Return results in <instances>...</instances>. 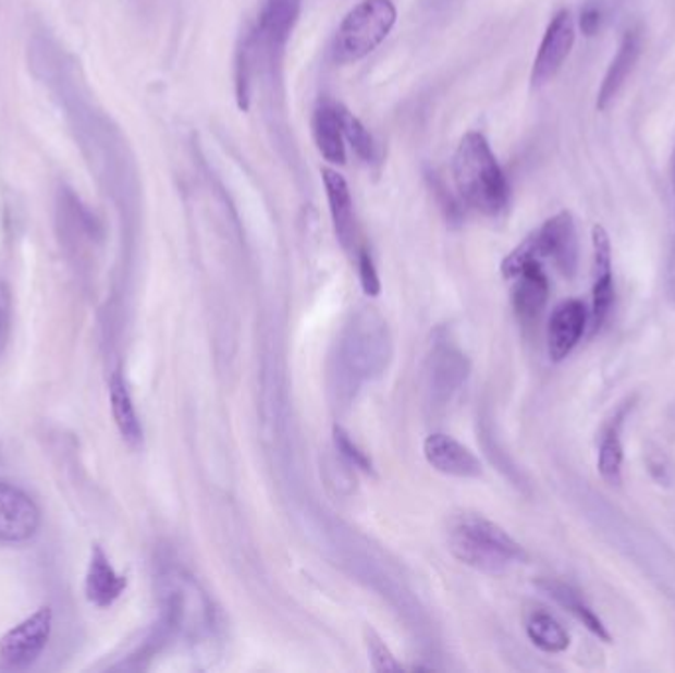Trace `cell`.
I'll use <instances>...</instances> for the list:
<instances>
[{"instance_id": "6da1fadb", "label": "cell", "mask_w": 675, "mask_h": 673, "mask_svg": "<svg viewBox=\"0 0 675 673\" xmlns=\"http://www.w3.org/2000/svg\"><path fill=\"white\" fill-rule=\"evenodd\" d=\"M390 359V332L380 315L364 308L352 316L338 342L334 362L338 397L349 400L361 381L380 376Z\"/></svg>"}, {"instance_id": "7a4b0ae2", "label": "cell", "mask_w": 675, "mask_h": 673, "mask_svg": "<svg viewBox=\"0 0 675 673\" xmlns=\"http://www.w3.org/2000/svg\"><path fill=\"white\" fill-rule=\"evenodd\" d=\"M453 176L461 200L484 216H500L510 204V184L484 135L468 133L454 152Z\"/></svg>"}, {"instance_id": "3957f363", "label": "cell", "mask_w": 675, "mask_h": 673, "mask_svg": "<svg viewBox=\"0 0 675 673\" xmlns=\"http://www.w3.org/2000/svg\"><path fill=\"white\" fill-rule=\"evenodd\" d=\"M449 546L461 563L492 575L528 561V553L504 527L475 514H466L454 522Z\"/></svg>"}, {"instance_id": "277c9868", "label": "cell", "mask_w": 675, "mask_h": 673, "mask_svg": "<svg viewBox=\"0 0 675 673\" xmlns=\"http://www.w3.org/2000/svg\"><path fill=\"white\" fill-rule=\"evenodd\" d=\"M397 21L391 0H361L340 24L332 46L334 62H359L380 46Z\"/></svg>"}, {"instance_id": "5b68a950", "label": "cell", "mask_w": 675, "mask_h": 673, "mask_svg": "<svg viewBox=\"0 0 675 673\" xmlns=\"http://www.w3.org/2000/svg\"><path fill=\"white\" fill-rule=\"evenodd\" d=\"M52 634V611L42 607L0 638V662L26 670L42 656Z\"/></svg>"}, {"instance_id": "8992f818", "label": "cell", "mask_w": 675, "mask_h": 673, "mask_svg": "<svg viewBox=\"0 0 675 673\" xmlns=\"http://www.w3.org/2000/svg\"><path fill=\"white\" fill-rule=\"evenodd\" d=\"M541 259H551L563 277L573 279L579 269V237L569 211H560L533 232Z\"/></svg>"}, {"instance_id": "52a82bcc", "label": "cell", "mask_w": 675, "mask_h": 673, "mask_svg": "<svg viewBox=\"0 0 675 673\" xmlns=\"http://www.w3.org/2000/svg\"><path fill=\"white\" fill-rule=\"evenodd\" d=\"M40 510L19 486L0 482V543H26L40 529Z\"/></svg>"}, {"instance_id": "ba28073f", "label": "cell", "mask_w": 675, "mask_h": 673, "mask_svg": "<svg viewBox=\"0 0 675 673\" xmlns=\"http://www.w3.org/2000/svg\"><path fill=\"white\" fill-rule=\"evenodd\" d=\"M614 303L611 237L602 225L592 228V306L589 313L591 337H594L611 315Z\"/></svg>"}, {"instance_id": "9c48e42d", "label": "cell", "mask_w": 675, "mask_h": 673, "mask_svg": "<svg viewBox=\"0 0 675 673\" xmlns=\"http://www.w3.org/2000/svg\"><path fill=\"white\" fill-rule=\"evenodd\" d=\"M573 44H575V22L570 19L569 11H560L549 22L545 36L539 44L531 72L533 87H541L560 74L563 63L569 58Z\"/></svg>"}, {"instance_id": "30bf717a", "label": "cell", "mask_w": 675, "mask_h": 673, "mask_svg": "<svg viewBox=\"0 0 675 673\" xmlns=\"http://www.w3.org/2000/svg\"><path fill=\"white\" fill-rule=\"evenodd\" d=\"M589 310L580 301L569 298L555 306L548 325V352L553 362H563L585 337Z\"/></svg>"}, {"instance_id": "8fae6325", "label": "cell", "mask_w": 675, "mask_h": 673, "mask_svg": "<svg viewBox=\"0 0 675 673\" xmlns=\"http://www.w3.org/2000/svg\"><path fill=\"white\" fill-rule=\"evenodd\" d=\"M300 7L303 0H265L255 36L271 60H279L285 52L291 32L300 16Z\"/></svg>"}, {"instance_id": "7c38bea8", "label": "cell", "mask_w": 675, "mask_h": 673, "mask_svg": "<svg viewBox=\"0 0 675 673\" xmlns=\"http://www.w3.org/2000/svg\"><path fill=\"white\" fill-rule=\"evenodd\" d=\"M422 454L427 463L444 476L454 478L482 476V464L476 458V454L444 432L429 435L422 442Z\"/></svg>"}, {"instance_id": "4fadbf2b", "label": "cell", "mask_w": 675, "mask_h": 673, "mask_svg": "<svg viewBox=\"0 0 675 673\" xmlns=\"http://www.w3.org/2000/svg\"><path fill=\"white\" fill-rule=\"evenodd\" d=\"M322 182L327 189L328 208H330L338 242L346 252H352L356 247V216H354V201L349 194L348 182L332 169H322Z\"/></svg>"}, {"instance_id": "5bb4252c", "label": "cell", "mask_w": 675, "mask_h": 673, "mask_svg": "<svg viewBox=\"0 0 675 673\" xmlns=\"http://www.w3.org/2000/svg\"><path fill=\"white\" fill-rule=\"evenodd\" d=\"M512 303L517 318L524 325H531L538 320L541 310L548 305L549 281L548 274L539 261L529 264L521 273L517 274Z\"/></svg>"}, {"instance_id": "9a60e30c", "label": "cell", "mask_w": 675, "mask_h": 673, "mask_svg": "<svg viewBox=\"0 0 675 673\" xmlns=\"http://www.w3.org/2000/svg\"><path fill=\"white\" fill-rule=\"evenodd\" d=\"M630 409H633V401L623 403L618 409L614 411V415L602 429L597 466H599V473H601L602 480L606 485H623L624 446L621 432H623L624 421H626Z\"/></svg>"}, {"instance_id": "2e32d148", "label": "cell", "mask_w": 675, "mask_h": 673, "mask_svg": "<svg viewBox=\"0 0 675 673\" xmlns=\"http://www.w3.org/2000/svg\"><path fill=\"white\" fill-rule=\"evenodd\" d=\"M125 589H127V579L116 573L111 561L103 553V549L96 546L91 551L89 567L85 575L87 600L94 602L96 607L106 609V607H111Z\"/></svg>"}, {"instance_id": "e0dca14e", "label": "cell", "mask_w": 675, "mask_h": 673, "mask_svg": "<svg viewBox=\"0 0 675 673\" xmlns=\"http://www.w3.org/2000/svg\"><path fill=\"white\" fill-rule=\"evenodd\" d=\"M638 58H640V34L636 30H628L624 34L621 48H618L616 56L612 58L606 75L602 79L599 99H597V107L601 111H604L612 99L621 94V89L626 84L628 75L633 74L634 65L638 62Z\"/></svg>"}, {"instance_id": "ac0fdd59", "label": "cell", "mask_w": 675, "mask_h": 673, "mask_svg": "<svg viewBox=\"0 0 675 673\" xmlns=\"http://www.w3.org/2000/svg\"><path fill=\"white\" fill-rule=\"evenodd\" d=\"M539 589L543 590L548 597L555 600L560 607L573 614L577 621L591 632L592 636H597L602 643L611 644V632L606 631L604 622L599 619V614L592 611L591 607L580 597V592L561 583V580H539Z\"/></svg>"}, {"instance_id": "d6986e66", "label": "cell", "mask_w": 675, "mask_h": 673, "mask_svg": "<svg viewBox=\"0 0 675 673\" xmlns=\"http://www.w3.org/2000/svg\"><path fill=\"white\" fill-rule=\"evenodd\" d=\"M312 137L317 143L318 152L332 164L346 162V145L344 133L338 119L336 103L324 101L315 109L312 115Z\"/></svg>"}, {"instance_id": "ffe728a7", "label": "cell", "mask_w": 675, "mask_h": 673, "mask_svg": "<svg viewBox=\"0 0 675 673\" xmlns=\"http://www.w3.org/2000/svg\"><path fill=\"white\" fill-rule=\"evenodd\" d=\"M109 400H111V411H113L116 429L123 435L125 441L138 444L143 441V427L138 421L137 409L128 391L127 379L121 369L113 371L111 381H109Z\"/></svg>"}, {"instance_id": "44dd1931", "label": "cell", "mask_w": 675, "mask_h": 673, "mask_svg": "<svg viewBox=\"0 0 675 673\" xmlns=\"http://www.w3.org/2000/svg\"><path fill=\"white\" fill-rule=\"evenodd\" d=\"M526 632L531 644L541 652L561 653L569 648V632L548 612H533L528 619Z\"/></svg>"}, {"instance_id": "7402d4cb", "label": "cell", "mask_w": 675, "mask_h": 673, "mask_svg": "<svg viewBox=\"0 0 675 673\" xmlns=\"http://www.w3.org/2000/svg\"><path fill=\"white\" fill-rule=\"evenodd\" d=\"M466 378V362L453 347H437L433 383L437 393L451 395Z\"/></svg>"}, {"instance_id": "603a6c76", "label": "cell", "mask_w": 675, "mask_h": 673, "mask_svg": "<svg viewBox=\"0 0 675 673\" xmlns=\"http://www.w3.org/2000/svg\"><path fill=\"white\" fill-rule=\"evenodd\" d=\"M338 119H340V126H342V133L344 138L348 140L354 152L358 155L364 162H371L376 158V145H373V138H371L368 129L361 125L358 117L354 113H349L348 109L344 106L336 103Z\"/></svg>"}, {"instance_id": "cb8c5ba5", "label": "cell", "mask_w": 675, "mask_h": 673, "mask_svg": "<svg viewBox=\"0 0 675 673\" xmlns=\"http://www.w3.org/2000/svg\"><path fill=\"white\" fill-rule=\"evenodd\" d=\"M259 48L255 30L249 32L243 38L242 48L237 52V65H235V95H237V106L242 111L249 109V95H251V63H254V52Z\"/></svg>"}, {"instance_id": "d4e9b609", "label": "cell", "mask_w": 675, "mask_h": 673, "mask_svg": "<svg viewBox=\"0 0 675 673\" xmlns=\"http://www.w3.org/2000/svg\"><path fill=\"white\" fill-rule=\"evenodd\" d=\"M334 444H336L338 451L349 464H354L356 468H361L364 473H371L373 470L370 456L364 453L358 444L349 439L348 432L344 431L340 425L334 427Z\"/></svg>"}, {"instance_id": "484cf974", "label": "cell", "mask_w": 675, "mask_h": 673, "mask_svg": "<svg viewBox=\"0 0 675 673\" xmlns=\"http://www.w3.org/2000/svg\"><path fill=\"white\" fill-rule=\"evenodd\" d=\"M366 646H368L371 665H373L376 672H395V670H402V665L395 662V658H393V653L390 652V648L385 646V643H383L380 636L371 631V628L366 631Z\"/></svg>"}, {"instance_id": "4316f807", "label": "cell", "mask_w": 675, "mask_h": 673, "mask_svg": "<svg viewBox=\"0 0 675 673\" xmlns=\"http://www.w3.org/2000/svg\"><path fill=\"white\" fill-rule=\"evenodd\" d=\"M427 182H429V186L433 189L437 200L441 204L444 216L451 221H461V218H463V204L454 198L451 189L446 188L443 179L437 172H427Z\"/></svg>"}, {"instance_id": "83f0119b", "label": "cell", "mask_w": 675, "mask_h": 673, "mask_svg": "<svg viewBox=\"0 0 675 673\" xmlns=\"http://www.w3.org/2000/svg\"><path fill=\"white\" fill-rule=\"evenodd\" d=\"M358 271H359V283H361V289H364V293L368 296H378L381 293V281L380 274H378V269H376V264H373V259H371V253L366 249V247H361L358 252Z\"/></svg>"}, {"instance_id": "f1b7e54d", "label": "cell", "mask_w": 675, "mask_h": 673, "mask_svg": "<svg viewBox=\"0 0 675 673\" xmlns=\"http://www.w3.org/2000/svg\"><path fill=\"white\" fill-rule=\"evenodd\" d=\"M602 16H604V12H602L601 2L589 0V2L582 7V11H580V32H582L587 38H592L597 32L601 30Z\"/></svg>"}, {"instance_id": "f546056e", "label": "cell", "mask_w": 675, "mask_h": 673, "mask_svg": "<svg viewBox=\"0 0 675 673\" xmlns=\"http://www.w3.org/2000/svg\"><path fill=\"white\" fill-rule=\"evenodd\" d=\"M667 296L675 305V232L672 253H670V264H667Z\"/></svg>"}, {"instance_id": "4dcf8cb0", "label": "cell", "mask_w": 675, "mask_h": 673, "mask_svg": "<svg viewBox=\"0 0 675 673\" xmlns=\"http://www.w3.org/2000/svg\"><path fill=\"white\" fill-rule=\"evenodd\" d=\"M7 328H9V296L0 291V344L4 340Z\"/></svg>"}]
</instances>
